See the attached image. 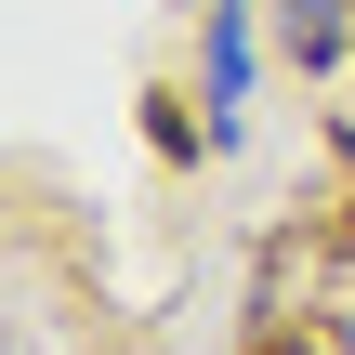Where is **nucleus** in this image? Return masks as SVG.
<instances>
[{
	"label": "nucleus",
	"instance_id": "nucleus-2",
	"mask_svg": "<svg viewBox=\"0 0 355 355\" xmlns=\"http://www.w3.org/2000/svg\"><path fill=\"white\" fill-rule=\"evenodd\" d=\"M277 53H290L303 79H329V66H343V0H277Z\"/></svg>",
	"mask_w": 355,
	"mask_h": 355
},
{
	"label": "nucleus",
	"instance_id": "nucleus-1",
	"mask_svg": "<svg viewBox=\"0 0 355 355\" xmlns=\"http://www.w3.org/2000/svg\"><path fill=\"white\" fill-rule=\"evenodd\" d=\"M263 92V0H198V132L237 145Z\"/></svg>",
	"mask_w": 355,
	"mask_h": 355
}]
</instances>
